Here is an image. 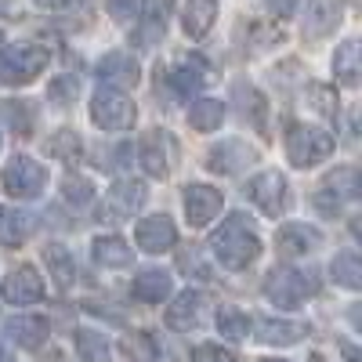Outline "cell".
<instances>
[{"instance_id":"33","label":"cell","mask_w":362,"mask_h":362,"mask_svg":"<svg viewBox=\"0 0 362 362\" xmlns=\"http://www.w3.org/2000/svg\"><path fill=\"white\" fill-rule=\"evenodd\" d=\"M218 334L225 341H247V334H250L247 312H239V308H218Z\"/></svg>"},{"instance_id":"29","label":"cell","mask_w":362,"mask_h":362,"mask_svg":"<svg viewBox=\"0 0 362 362\" xmlns=\"http://www.w3.org/2000/svg\"><path fill=\"white\" fill-rule=\"evenodd\" d=\"M73 341H76L80 362H109L112 358V348H109V341L98 334V329H76Z\"/></svg>"},{"instance_id":"15","label":"cell","mask_w":362,"mask_h":362,"mask_svg":"<svg viewBox=\"0 0 362 362\" xmlns=\"http://www.w3.org/2000/svg\"><path fill=\"white\" fill-rule=\"evenodd\" d=\"M254 160H257V153L247 141H239V138H228L218 148H210V170H218V174H235V170H243Z\"/></svg>"},{"instance_id":"20","label":"cell","mask_w":362,"mask_h":362,"mask_svg":"<svg viewBox=\"0 0 362 362\" xmlns=\"http://www.w3.org/2000/svg\"><path fill=\"white\" fill-rule=\"evenodd\" d=\"M138 163L145 167L148 177H167V170H170V160H167V134H160V131L145 134L141 145H138Z\"/></svg>"},{"instance_id":"39","label":"cell","mask_w":362,"mask_h":362,"mask_svg":"<svg viewBox=\"0 0 362 362\" xmlns=\"http://www.w3.org/2000/svg\"><path fill=\"white\" fill-rule=\"evenodd\" d=\"M308 102H312L315 112H322V116H337V90H334V87L312 83V87H308Z\"/></svg>"},{"instance_id":"17","label":"cell","mask_w":362,"mask_h":362,"mask_svg":"<svg viewBox=\"0 0 362 362\" xmlns=\"http://www.w3.org/2000/svg\"><path fill=\"white\" fill-rule=\"evenodd\" d=\"M344 4L348 0H308V18H305V33L308 37H322L329 29H337L344 18Z\"/></svg>"},{"instance_id":"41","label":"cell","mask_w":362,"mask_h":362,"mask_svg":"<svg viewBox=\"0 0 362 362\" xmlns=\"http://www.w3.org/2000/svg\"><path fill=\"white\" fill-rule=\"evenodd\" d=\"M196 362H235V355L218 348V344H199L196 348Z\"/></svg>"},{"instance_id":"43","label":"cell","mask_w":362,"mask_h":362,"mask_svg":"<svg viewBox=\"0 0 362 362\" xmlns=\"http://www.w3.org/2000/svg\"><path fill=\"white\" fill-rule=\"evenodd\" d=\"M293 4H297V0H272V11H276L279 18H290L293 15Z\"/></svg>"},{"instance_id":"37","label":"cell","mask_w":362,"mask_h":362,"mask_svg":"<svg viewBox=\"0 0 362 362\" xmlns=\"http://www.w3.org/2000/svg\"><path fill=\"white\" fill-rule=\"evenodd\" d=\"M177 268L185 272L189 279H199V283H206V279H210V264L203 261V250H199V247L181 250V254H177Z\"/></svg>"},{"instance_id":"30","label":"cell","mask_w":362,"mask_h":362,"mask_svg":"<svg viewBox=\"0 0 362 362\" xmlns=\"http://www.w3.org/2000/svg\"><path fill=\"white\" fill-rule=\"evenodd\" d=\"M62 199L73 206V210H87L95 203V185H90V177L83 174H66L62 177Z\"/></svg>"},{"instance_id":"38","label":"cell","mask_w":362,"mask_h":362,"mask_svg":"<svg viewBox=\"0 0 362 362\" xmlns=\"http://www.w3.org/2000/svg\"><path fill=\"white\" fill-rule=\"evenodd\" d=\"M76 95H80V80L76 76H54L51 87H47V98L54 105H73Z\"/></svg>"},{"instance_id":"25","label":"cell","mask_w":362,"mask_h":362,"mask_svg":"<svg viewBox=\"0 0 362 362\" xmlns=\"http://www.w3.org/2000/svg\"><path fill=\"white\" fill-rule=\"evenodd\" d=\"M44 264H47V272H51V279H54V286H58V290H69V286L76 283V264H73V254H69L62 243L44 247Z\"/></svg>"},{"instance_id":"5","label":"cell","mask_w":362,"mask_h":362,"mask_svg":"<svg viewBox=\"0 0 362 362\" xmlns=\"http://www.w3.org/2000/svg\"><path fill=\"white\" fill-rule=\"evenodd\" d=\"M334 153V134H326L322 127L312 124H297L286 134V156L293 167H315L322 160H329Z\"/></svg>"},{"instance_id":"34","label":"cell","mask_w":362,"mask_h":362,"mask_svg":"<svg viewBox=\"0 0 362 362\" xmlns=\"http://www.w3.org/2000/svg\"><path fill=\"white\" fill-rule=\"evenodd\" d=\"M80 153H83V141H80V134H76V131H58V134L47 141V156H54V160L76 163V160H80Z\"/></svg>"},{"instance_id":"47","label":"cell","mask_w":362,"mask_h":362,"mask_svg":"<svg viewBox=\"0 0 362 362\" xmlns=\"http://www.w3.org/2000/svg\"><path fill=\"white\" fill-rule=\"evenodd\" d=\"M0 47H4V33H0Z\"/></svg>"},{"instance_id":"4","label":"cell","mask_w":362,"mask_h":362,"mask_svg":"<svg viewBox=\"0 0 362 362\" xmlns=\"http://www.w3.org/2000/svg\"><path fill=\"white\" fill-rule=\"evenodd\" d=\"M138 119V105L124 95V90L112 87H98L95 98H90V124L102 131H131Z\"/></svg>"},{"instance_id":"28","label":"cell","mask_w":362,"mask_h":362,"mask_svg":"<svg viewBox=\"0 0 362 362\" xmlns=\"http://www.w3.org/2000/svg\"><path fill=\"white\" fill-rule=\"evenodd\" d=\"M225 124V105L214 98H199L196 105H189V127L192 131H218Z\"/></svg>"},{"instance_id":"12","label":"cell","mask_w":362,"mask_h":362,"mask_svg":"<svg viewBox=\"0 0 362 362\" xmlns=\"http://www.w3.org/2000/svg\"><path fill=\"white\" fill-rule=\"evenodd\" d=\"M134 239H138V247L145 254H163V250H170L177 243V228H174V221L167 214H153V218L138 221Z\"/></svg>"},{"instance_id":"46","label":"cell","mask_w":362,"mask_h":362,"mask_svg":"<svg viewBox=\"0 0 362 362\" xmlns=\"http://www.w3.org/2000/svg\"><path fill=\"white\" fill-rule=\"evenodd\" d=\"M261 362H286V358H261Z\"/></svg>"},{"instance_id":"8","label":"cell","mask_w":362,"mask_h":362,"mask_svg":"<svg viewBox=\"0 0 362 362\" xmlns=\"http://www.w3.org/2000/svg\"><path fill=\"white\" fill-rule=\"evenodd\" d=\"M206 312H210V300L199 293V290H185L170 300L167 308V326L177 329V334H189V329L203 326L206 322Z\"/></svg>"},{"instance_id":"31","label":"cell","mask_w":362,"mask_h":362,"mask_svg":"<svg viewBox=\"0 0 362 362\" xmlns=\"http://www.w3.org/2000/svg\"><path fill=\"white\" fill-rule=\"evenodd\" d=\"M329 276L334 283H341L344 290H358L362 286V257L358 254H337L329 264Z\"/></svg>"},{"instance_id":"35","label":"cell","mask_w":362,"mask_h":362,"mask_svg":"<svg viewBox=\"0 0 362 362\" xmlns=\"http://www.w3.org/2000/svg\"><path fill=\"white\" fill-rule=\"evenodd\" d=\"M119 348H124V355H127L131 362H153V358L160 355L156 341L148 337V334H127Z\"/></svg>"},{"instance_id":"11","label":"cell","mask_w":362,"mask_h":362,"mask_svg":"<svg viewBox=\"0 0 362 362\" xmlns=\"http://www.w3.org/2000/svg\"><path fill=\"white\" fill-rule=\"evenodd\" d=\"M0 293H4V300H11V305H37V300L44 297V279L37 268H15L8 272V279L0 283Z\"/></svg>"},{"instance_id":"9","label":"cell","mask_w":362,"mask_h":362,"mask_svg":"<svg viewBox=\"0 0 362 362\" xmlns=\"http://www.w3.org/2000/svg\"><path fill=\"white\" fill-rule=\"evenodd\" d=\"M185 218L192 228H203L218 218V210L225 206V196L214 189V185H203V181H196V185H189L185 192Z\"/></svg>"},{"instance_id":"1","label":"cell","mask_w":362,"mask_h":362,"mask_svg":"<svg viewBox=\"0 0 362 362\" xmlns=\"http://www.w3.org/2000/svg\"><path fill=\"white\" fill-rule=\"evenodd\" d=\"M210 250H214V257L232 268V272H243L257 261L261 254V239L257 232L250 228V218L247 214H228L225 225H218V232L210 235Z\"/></svg>"},{"instance_id":"6","label":"cell","mask_w":362,"mask_h":362,"mask_svg":"<svg viewBox=\"0 0 362 362\" xmlns=\"http://www.w3.org/2000/svg\"><path fill=\"white\" fill-rule=\"evenodd\" d=\"M47 185V167H40L33 156H11V163L4 167V189L15 199H33L40 196Z\"/></svg>"},{"instance_id":"40","label":"cell","mask_w":362,"mask_h":362,"mask_svg":"<svg viewBox=\"0 0 362 362\" xmlns=\"http://www.w3.org/2000/svg\"><path fill=\"white\" fill-rule=\"evenodd\" d=\"M235 98H239V102H250V109H243V116L250 112V119H254V127H257V131H264V98L257 95L254 87H243V83L235 87Z\"/></svg>"},{"instance_id":"36","label":"cell","mask_w":362,"mask_h":362,"mask_svg":"<svg viewBox=\"0 0 362 362\" xmlns=\"http://www.w3.org/2000/svg\"><path fill=\"white\" fill-rule=\"evenodd\" d=\"M105 11L119 25H134L145 11V0H105Z\"/></svg>"},{"instance_id":"21","label":"cell","mask_w":362,"mask_h":362,"mask_svg":"<svg viewBox=\"0 0 362 362\" xmlns=\"http://www.w3.org/2000/svg\"><path fill=\"white\" fill-rule=\"evenodd\" d=\"M305 337H308L305 322H293V319H261L257 322V341L261 344H297Z\"/></svg>"},{"instance_id":"14","label":"cell","mask_w":362,"mask_h":362,"mask_svg":"<svg viewBox=\"0 0 362 362\" xmlns=\"http://www.w3.org/2000/svg\"><path fill=\"white\" fill-rule=\"evenodd\" d=\"M355 192H358L355 170H351V167H341V170H334V174L322 181V189H319V199H315V203L326 210V214H337L344 199H355Z\"/></svg>"},{"instance_id":"18","label":"cell","mask_w":362,"mask_h":362,"mask_svg":"<svg viewBox=\"0 0 362 362\" xmlns=\"http://www.w3.org/2000/svg\"><path fill=\"white\" fill-rule=\"evenodd\" d=\"M170 87L177 90V95H196V90L206 83V66H203V58L189 54V58H177V62L170 66L167 73Z\"/></svg>"},{"instance_id":"24","label":"cell","mask_w":362,"mask_h":362,"mask_svg":"<svg viewBox=\"0 0 362 362\" xmlns=\"http://www.w3.org/2000/svg\"><path fill=\"white\" fill-rule=\"evenodd\" d=\"M334 76L344 87H355L362 80V47H358V40H344L334 51Z\"/></svg>"},{"instance_id":"19","label":"cell","mask_w":362,"mask_h":362,"mask_svg":"<svg viewBox=\"0 0 362 362\" xmlns=\"http://www.w3.org/2000/svg\"><path fill=\"white\" fill-rule=\"evenodd\" d=\"M4 334L18 348H40L47 341V319H40V315H11L4 322Z\"/></svg>"},{"instance_id":"26","label":"cell","mask_w":362,"mask_h":362,"mask_svg":"<svg viewBox=\"0 0 362 362\" xmlns=\"http://www.w3.org/2000/svg\"><path fill=\"white\" fill-rule=\"evenodd\" d=\"M90 250H95V261L105 264V268H127L131 257H134L124 235H98L95 243H90Z\"/></svg>"},{"instance_id":"7","label":"cell","mask_w":362,"mask_h":362,"mask_svg":"<svg viewBox=\"0 0 362 362\" xmlns=\"http://www.w3.org/2000/svg\"><path fill=\"white\" fill-rule=\"evenodd\" d=\"M247 196H250V203L261 210V214H268V218H279L283 210H286V203H290L286 177L279 170H261L247 185Z\"/></svg>"},{"instance_id":"32","label":"cell","mask_w":362,"mask_h":362,"mask_svg":"<svg viewBox=\"0 0 362 362\" xmlns=\"http://www.w3.org/2000/svg\"><path fill=\"white\" fill-rule=\"evenodd\" d=\"M0 124L15 134H29L33 131V109H29V102H0Z\"/></svg>"},{"instance_id":"27","label":"cell","mask_w":362,"mask_h":362,"mask_svg":"<svg viewBox=\"0 0 362 362\" xmlns=\"http://www.w3.org/2000/svg\"><path fill=\"white\" fill-rule=\"evenodd\" d=\"M33 218L29 214H22V210H0V243H8V247H18V243H25L29 235H33Z\"/></svg>"},{"instance_id":"3","label":"cell","mask_w":362,"mask_h":362,"mask_svg":"<svg viewBox=\"0 0 362 362\" xmlns=\"http://www.w3.org/2000/svg\"><path fill=\"white\" fill-rule=\"evenodd\" d=\"M47 47L40 44H15L8 51H0V83H8V87H25V83H33L44 66H47Z\"/></svg>"},{"instance_id":"23","label":"cell","mask_w":362,"mask_h":362,"mask_svg":"<svg viewBox=\"0 0 362 362\" xmlns=\"http://www.w3.org/2000/svg\"><path fill=\"white\" fill-rule=\"evenodd\" d=\"M170 272H163V268H145V272H138V279H134V297L138 300H145V305H160V300H167L170 297Z\"/></svg>"},{"instance_id":"16","label":"cell","mask_w":362,"mask_h":362,"mask_svg":"<svg viewBox=\"0 0 362 362\" xmlns=\"http://www.w3.org/2000/svg\"><path fill=\"white\" fill-rule=\"evenodd\" d=\"M322 243V235L312 228V225H283L279 232H276V250L283 254V257H297V254H308V250H315Z\"/></svg>"},{"instance_id":"45","label":"cell","mask_w":362,"mask_h":362,"mask_svg":"<svg viewBox=\"0 0 362 362\" xmlns=\"http://www.w3.org/2000/svg\"><path fill=\"white\" fill-rule=\"evenodd\" d=\"M8 358V351H4V344H0V362H4Z\"/></svg>"},{"instance_id":"42","label":"cell","mask_w":362,"mask_h":362,"mask_svg":"<svg viewBox=\"0 0 362 362\" xmlns=\"http://www.w3.org/2000/svg\"><path fill=\"white\" fill-rule=\"evenodd\" d=\"M170 4H174V0H153V22H160V25H163V18H167Z\"/></svg>"},{"instance_id":"2","label":"cell","mask_w":362,"mask_h":362,"mask_svg":"<svg viewBox=\"0 0 362 362\" xmlns=\"http://www.w3.org/2000/svg\"><path fill=\"white\" fill-rule=\"evenodd\" d=\"M315 290H319V283H315V272H312V268L279 264V268H272L268 279H264V297H268L276 308H283V312L300 308Z\"/></svg>"},{"instance_id":"13","label":"cell","mask_w":362,"mask_h":362,"mask_svg":"<svg viewBox=\"0 0 362 362\" xmlns=\"http://www.w3.org/2000/svg\"><path fill=\"white\" fill-rule=\"evenodd\" d=\"M98 80L112 90L119 87H134L141 80V66H138V58H131L127 51H109L102 62H98Z\"/></svg>"},{"instance_id":"10","label":"cell","mask_w":362,"mask_h":362,"mask_svg":"<svg viewBox=\"0 0 362 362\" xmlns=\"http://www.w3.org/2000/svg\"><path fill=\"white\" fill-rule=\"evenodd\" d=\"M145 199H148V192H145L141 181L119 177L116 185L105 192V210H102V214L105 218H131V214H138V210L145 206Z\"/></svg>"},{"instance_id":"44","label":"cell","mask_w":362,"mask_h":362,"mask_svg":"<svg viewBox=\"0 0 362 362\" xmlns=\"http://www.w3.org/2000/svg\"><path fill=\"white\" fill-rule=\"evenodd\" d=\"M37 4H40V8H62L66 0H37Z\"/></svg>"},{"instance_id":"22","label":"cell","mask_w":362,"mask_h":362,"mask_svg":"<svg viewBox=\"0 0 362 362\" xmlns=\"http://www.w3.org/2000/svg\"><path fill=\"white\" fill-rule=\"evenodd\" d=\"M214 18H218L214 0H189L185 11H181V29H185V37L203 40L210 33V25H214Z\"/></svg>"}]
</instances>
